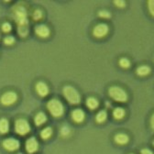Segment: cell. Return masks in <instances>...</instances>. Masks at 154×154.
<instances>
[{
  "mask_svg": "<svg viewBox=\"0 0 154 154\" xmlns=\"http://www.w3.org/2000/svg\"><path fill=\"white\" fill-rule=\"evenodd\" d=\"M140 153L141 154H154L150 149H141V151H140Z\"/></svg>",
  "mask_w": 154,
  "mask_h": 154,
  "instance_id": "cell-30",
  "label": "cell"
},
{
  "mask_svg": "<svg viewBox=\"0 0 154 154\" xmlns=\"http://www.w3.org/2000/svg\"><path fill=\"white\" fill-rule=\"evenodd\" d=\"M42 17H43V13L41 9H36L33 14H32V17L34 20H41V19H42Z\"/></svg>",
  "mask_w": 154,
  "mask_h": 154,
  "instance_id": "cell-22",
  "label": "cell"
},
{
  "mask_svg": "<svg viewBox=\"0 0 154 154\" xmlns=\"http://www.w3.org/2000/svg\"><path fill=\"white\" fill-rule=\"evenodd\" d=\"M47 109L50 112V114L54 118H60L64 114L63 104L56 98L51 99L47 103Z\"/></svg>",
  "mask_w": 154,
  "mask_h": 154,
  "instance_id": "cell-2",
  "label": "cell"
},
{
  "mask_svg": "<svg viewBox=\"0 0 154 154\" xmlns=\"http://www.w3.org/2000/svg\"><path fill=\"white\" fill-rule=\"evenodd\" d=\"M63 94L65 99L72 105H77L81 102V95L79 92L71 85H66L63 89Z\"/></svg>",
  "mask_w": 154,
  "mask_h": 154,
  "instance_id": "cell-3",
  "label": "cell"
},
{
  "mask_svg": "<svg viewBox=\"0 0 154 154\" xmlns=\"http://www.w3.org/2000/svg\"><path fill=\"white\" fill-rule=\"evenodd\" d=\"M17 154H22V153H17Z\"/></svg>",
  "mask_w": 154,
  "mask_h": 154,
  "instance_id": "cell-33",
  "label": "cell"
},
{
  "mask_svg": "<svg viewBox=\"0 0 154 154\" xmlns=\"http://www.w3.org/2000/svg\"><path fill=\"white\" fill-rule=\"evenodd\" d=\"M125 115H126V112L121 107H117V108H115L113 111V117L116 119H122L125 117Z\"/></svg>",
  "mask_w": 154,
  "mask_h": 154,
  "instance_id": "cell-17",
  "label": "cell"
},
{
  "mask_svg": "<svg viewBox=\"0 0 154 154\" xmlns=\"http://www.w3.org/2000/svg\"><path fill=\"white\" fill-rule=\"evenodd\" d=\"M14 42H15V38L12 36H7L4 38V43L6 45H12L14 44Z\"/></svg>",
  "mask_w": 154,
  "mask_h": 154,
  "instance_id": "cell-25",
  "label": "cell"
},
{
  "mask_svg": "<svg viewBox=\"0 0 154 154\" xmlns=\"http://www.w3.org/2000/svg\"><path fill=\"white\" fill-rule=\"evenodd\" d=\"M86 106L89 109L91 110H94L98 107L99 106V102L95 97H88L86 99Z\"/></svg>",
  "mask_w": 154,
  "mask_h": 154,
  "instance_id": "cell-15",
  "label": "cell"
},
{
  "mask_svg": "<svg viewBox=\"0 0 154 154\" xmlns=\"http://www.w3.org/2000/svg\"><path fill=\"white\" fill-rule=\"evenodd\" d=\"M150 68L147 65H141L137 69V74L140 76H145L148 75L150 72Z\"/></svg>",
  "mask_w": 154,
  "mask_h": 154,
  "instance_id": "cell-19",
  "label": "cell"
},
{
  "mask_svg": "<svg viewBox=\"0 0 154 154\" xmlns=\"http://www.w3.org/2000/svg\"><path fill=\"white\" fill-rule=\"evenodd\" d=\"M11 29H12V26H11L8 22H5V23H3V25H2V30H3L4 32L8 33Z\"/></svg>",
  "mask_w": 154,
  "mask_h": 154,
  "instance_id": "cell-27",
  "label": "cell"
},
{
  "mask_svg": "<svg viewBox=\"0 0 154 154\" xmlns=\"http://www.w3.org/2000/svg\"><path fill=\"white\" fill-rule=\"evenodd\" d=\"M119 65L120 67L122 68H129L130 67V61L128 59H127V58H121V59L119 60Z\"/></svg>",
  "mask_w": 154,
  "mask_h": 154,
  "instance_id": "cell-23",
  "label": "cell"
},
{
  "mask_svg": "<svg viewBox=\"0 0 154 154\" xmlns=\"http://www.w3.org/2000/svg\"><path fill=\"white\" fill-rule=\"evenodd\" d=\"M108 94L110 97L119 103H125L128 101V94L124 89L119 86H111L108 90Z\"/></svg>",
  "mask_w": 154,
  "mask_h": 154,
  "instance_id": "cell-4",
  "label": "cell"
},
{
  "mask_svg": "<svg viewBox=\"0 0 154 154\" xmlns=\"http://www.w3.org/2000/svg\"><path fill=\"white\" fill-rule=\"evenodd\" d=\"M12 16H13V17L15 19V21L17 24V27H20V26H29L27 9L23 6H21V5L16 6L13 8Z\"/></svg>",
  "mask_w": 154,
  "mask_h": 154,
  "instance_id": "cell-1",
  "label": "cell"
},
{
  "mask_svg": "<svg viewBox=\"0 0 154 154\" xmlns=\"http://www.w3.org/2000/svg\"><path fill=\"white\" fill-rule=\"evenodd\" d=\"M35 33L38 37H40V38H48L50 36V29L44 25V24H42V25H38L36 28H35Z\"/></svg>",
  "mask_w": 154,
  "mask_h": 154,
  "instance_id": "cell-9",
  "label": "cell"
},
{
  "mask_svg": "<svg viewBox=\"0 0 154 154\" xmlns=\"http://www.w3.org/2000/svg\"><path fill=\"white\" fill-rule=\"evenodd\" d=\"M15 130L18 135H27L30 131V126L28 122V120L24 119H18L16 120L15 123Z\"/></svg>",
  "mask_w": 154,
  "mask_h": 154,
  "instance_id": "cell-5",
  "label": "cell"
},
{
  "mask_svg": "<svg viewBox=\"0 0 154 154\" xmlns=\"http://www.w3.org/2000/svg\"><path fill=\"white\" fill-rule=\"evenodd\" d=\"M98 16H99L100 17H102V18H109V17H111L110 13H109L108 11H106V10H102V11H100V12L98 13Z\"/></svg>",
  "mask_w": 154,
  "mask_h": 154,
  "instance_id": "cell-28",
  "label": "cell"
},
{
  "mask_svg": "<svg viewBox=\"0 0 154 154\" xmlns=\"http://www.w3.org/2000/svg\"><path fill=\"white\" fill-rule=\"evenodd\" d=\"M9 130V122L7 119L3 118L0 119V133L7 134Z\"/></svg>",
  "mask_w": 154,
  "mask_h": 154,
  "instance_id": "cell-16",
  "label": "cell"
},
{
  "mask_svg": "<svg viewBox=\"0 0 154 154\" xmlns=\"http://www.w3.org/2000/svg\"><path fill=\"white\" fill-rule=\"evenodd\" d=\"M108 31H109L108 26L105 23H100L94 28L93 35H94V37L97 38H102L108 34Z\"/></svg>",
  "mask_w": 154,
  "mask_h": 154,
  "instance_id": "cell-7",
  "label": "cell"
},
{
  "mask_svg": "<svg viewBox=\"0 0 154 154\" xmlns=\"http://www.w3.org/2000/svg\"><path fill=\"white\" fill-rule=\"evenodd\" d=\"M107 119V113L106 111L105 110H101L97 113V115H96V117H95V120L97 123L101 124V123H104Z\"/></svg>",
  "mask_w": 154,
  "mask_h": 154,
  "instance_id": "cell-18",
  "label": "cell"
},
{
  "mask_svg": "<svg viewBox=\"0 0 154 154\" xmlns=\"http://www.w3.org/2000/svg\"><path fill=\"white\" fill-rule=\"evenodd\" d=\"M150 128L154 131V114H152L151 118H150Z\"/></svg>",
  "mask_w": 154,
  "mask_h": 154,
  "instance_id": "cell-31",
  "label": "cell"
},
{
  "mask_svg": "<svg viewBox=\"0 0 154 154\" xmlns=\"http://www.w3.org/2000/svg\"><path fill=\"white\" fill-rule=\"evenodd\" d=\"M52 135V129L48 127V128H45L42 130L41 132V137L43 139V140H48L51 138V136Z\"/></svg>",
  "mask_w": 154,
  "mask_h": 154,
  "instance_id": "cell-20",
  "label": "cell"
},
{
  "mask_svg": "<svg viewBox=\"0 0 154 154\" xmlns=\"http://www.w3.org/2000/svg\"><path fill=\"white\" fill-rule=\"evenodd\" d=\"M36 92L38 93V94L40 96L44 97V96H46L49 94L50 89L44 82L41 81V82H38L36 85Z\"/></svg>",
  "mask_w": 154,
  "mask_h": 154,
  "instance_id": "cell-12",
  "label": "cell"
},
{
  "mask_svg": "<svg viewBox=\"0 0 154 154\" xmlns=\"http://www.w3.org/2000/svg\"><path fill=\"white\" fill-rule=\"evenodd\" d=\"M17 100V94L13 91H8L4 93L0 97V103L3 106H8L14 105Z\"/></svg>",
  "mask_w": 154,
  "mask_h": 154,
  "instance_id": "cell-6",
  "label": "cell"
},
{
  "mask_svg": "<svg viewBox=\"0 0 154 154\" xmlns=\"http://www.w3.org/2000/svg\"><path fill=\"white\" fill-rule=\"evenodd\" d=\"M46 120H47V117L43 112L38 113L35 116V119H34V122H35L36 126H38V127L43 125L46 122Z\"/></svg>",
  "mask_w": 154,
  "mask_h": 154,
  "instance_id": "cell-14",
  "label": "cell"
},
{
  "mask_svg": "<svg viewBox=\"0 0 154 154\" xmlns=\"http://www.w3.org/2000/svg\"><path fill=\"white\" fill-rule=\"evenodd\" d=\"M70 133H71L70 128H68L67 126H64V127L62 128V129H61V135H62L63 137H68L69 135H70Z\"/></svg>",
  "mask_w": 154,
  "mask_h": 154,
  "instance_id": "cell-24",
  "label": "cell"
},
{
  "mask_svg": "<svg viewBox=\"0 0 154 154\" xmlns=\"http://www.w3.org/2000/svg\"><path fill=\"white\" fill-rule=\"evenodd\" d=\"M115 141L119 145H126L129 141V138L127 134L125 133H119L115 136L114 138Z\"/></svg>",
  "mask_w": 154,
  "mask_h": 154,
  "instance_id": "cell-13",
  "label": "cell"
},
{
  "mask_svg": "<svg viewBox=\"0 0 154 154\" xmlns=\"http://www.w3.org/2000/svg\"><path fill=\"white\" fill-rule=\"evenodd\" d=\"M2 146L8 151H15L19 149L20 143H19V141L17 140H16L14 138H8V139H6L5 140H3Z\"/></svg>",
  "mask_w": 154,
  "mask_h": 154,
  "instance_id": "cell-8",
  "label": "cell"
},
{
  "mask_svg": "<svg viewBox=\"0 0 154 154\" xmlns=\"http://www.w3.org/2000/svg\"><path fill=\"white\" fill-rule=\"evenodd\" d=\"M152 144H153V146H154V141H153V143H152Z\"/></svg>",
  "mask_w": 154,
  "mask_h": 154,
  "instance_id": "cell-32",
  "label": "cell"
},
{
  "mask_svg": "<svg viewBox=\"0 0 154 154\" xmlns=\"http://www.w3.org/2000/svg\"><path fill=\"white\" fill-rule=\"evenodd\" d=\"M114 4L119 8H124L126 6L125 1H121V0H116V1H114Z\"/></svg>",
  "mask_w": 154,
  "mask_h": 154,
  "instance_id": "cell-29",
  "label": "cell"
},
{
  "mask_svg": "<svg viewBox=\"0 0 154 154\" xmlns=\"http://www.w3.org/2000/svg\"><path fill=\"white\" fill-rule=\"evenodd\" d=\"M29 26H20V27H17V32H18V35L24 38V37H27L29 35Z\"/></svg>",
  "mask_w": 154,
  "mask_h": 154,
  "instance_id": "cell-21",
  "label": "cell"
},
{
  "mask_svg": "<svg viewBox=\"0 0 154 154\" xmlns=\"http://www.w3.org/2000/svg\"><path fill=\"white\" fill-rule=\"evenodd\" d=\"M148 8L152 17H154V0H149L148 2Z\"/></svg>",
  "mask_w": 154,
  "mask_h": 154,
  "instance_id": "cell-26",
  "label": "cell"
},
{
  "mask_svg": "<svg viewBox=\"0 0 154 154\" xmlns=\"http://www.w3.org/2000/svg\"><path fill=\"white\" fill-rule=\"evenodd\" d=\"M72 119L75 123H82L85 119V113L80 108H76L72 112Z\"/></svg>",
  "mask_w": 154,
  "mask_h": 154,
  "instance_id": "cell-11",
  "label": "cell"
},
{
  "mask_svg": "<svg viewBox=\"0 0 154 154\" xmlns=\"http://www.w3.org/2000/svg\"><path fill=\"white\" fill-rule=\"evenodd\" d=\"M26 150L29 152V153H34L38 150V140L35 139V138H29L27 141H26Z\"/></svg>",
  "mask_w": 154,
  "mask_h": 154,
  "instance_id": "cell-10",
  "label": "cell"
}]
</instances>
